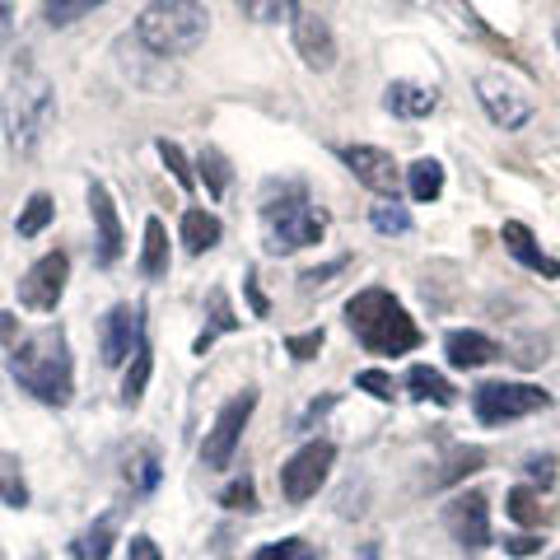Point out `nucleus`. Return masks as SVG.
<instances>
[{"label":"nucleus","mask_w":560,"mask_h":560,"mask_svg":"<svg viewBox=\"0 0 560 560\" xmlns=\"http://www.w3.org/2000/svg\"><path fill=\"white\" fill-rule=\"evenodd\" d=\"M90 215H94V230H98V267H113L121 257V220H117L113 191L103 183H90Z\"/></svg>","instance_id":"obj_15"},{"label":"nucleus","mask_w":560,"mask_h":560,"mask_svg":"<svg viewBox=\"0 0 560 560\" xmlns=\"http://www.w3.org/2000/svg\"><path fill=\"white\" fill-rule=\"evenodd\" d=\"M528 477L541 481V490H547L556 481V458H528Z\"/></svg>","instance_id":"obj_43"},{"label":"nucleus","mask_w":560,"mask_h":560,"mask_svg":"<svg viewBox=\"0 0 560 560\" xmlns=\"http://www.w3.org/2000/svg\"><path fill=\"white\" fill-rule=\"evenodd\" d=\"M364 560H378V551H374V547H364Z\"/></svg>","instance_id":"obj_46"},{"label":"nucleus","mask_w":560,"mask_h":560,"mask_svg":"<svg viewBox=\"0 0 560 560\" xmlns=\"http://www.w3.org/2000/svg\"><path fill=\"white\" fill-rule=\"evenodd\" d=\"M323 341H327L323 327H313V331H294V337H285V350H290L294 360H313L323 350Z\"/></svg>","instance_id":"obj_38"},{"label":"nucleus","mask_w":560,"mask_h":560,"mask_svg":"<svg viewBox=\"0 0 560 560\" xmlns=\"http://www.w3.org/2000/svg\"><path fill=\"white\" fill-rule=\"evenodd\" d=\"M98 5H108V0H43V20H47V28H66Z\"/></svg>","instance_id":"obj_29"},{"label":"nucleus","mask_w":560,"mask_h":560,"mask_svg":"<svg viewBox=\"0 0 560 560\" xmlns=\"http://www.w3.org/2000/svg\"><path fill=\"white\" fill-rule=\"evenodd\" d=\"M238 10L248 14L253 24H294L300 0H238Z\"/></svg>","instance_id":"obj_25"},{"label":"nucleus","mask_w":560,"mask_h":560,"mask_svg":"<svg viewBox=\"0 0 560 560\" xmlns=\"http://www.w3.org/2000/svg\"><path fill=\"white\" fill-rule=\"evenodd\" d=\"M57 121V84L28 61L14 66L10 94H5V140L14 154H33L43 145V136Z\"/></svg>","instance_id":"obj_3"},{"label":"nucleus","mask_w":560,"mask_h":560,"mask_svg":"<svg viewBox=\"0 0 560 560\" xmlns=\"http://www.w3.org/2000/svg\"><path fill=\"white\" fill-rule=\"evenodd\" d=\"M407 187H411V201H440V191H444V164L440 160H416L407 168Z\"/></svg>","instance_id":"obj_24"},{"label":"nucleus","mask_w":560,"mask_h":560,"mask_svg":"<svg viewBox=\"0 0 560 560\" xmlns=\"http://www.w3.org/2000/svg\"><path fill=\"white\" fill-rule=\"evenodd\" d=\"M407 388H411L420 401H434V407H453V401H458V388H453V383H448L440 370H430V364H411Z\"/></svg>","instance_id":"obj_21"},{"label":"nucleus","mask_w":560,"mask_h":560,"mask_svg":"<svg viewBox=\"0 0 560 560\" xmlns=\"http://www.w3.org/2000/svg\"><path fill=\"white\" fill-rule=\"evenodd\" d=\"M10 374L20 388L33 393L47 407H66L75 397V364H70V341L61 323H47L38 331H24L10 346Z\"/></svg>","instance_id":"obj_1"},{"label":"nucleus","mask_w":560,"mask_h":560,"mask_svg":"<svg viewBox=\"0 0 560 560\" xmlns=\"http://www.w3.org/2000/svg\"><path fill=\"white\" fill-rule=\"evenodd\" d=\"M66 280H70V257L66 253H43L20 280V304L33 313H51L66 294Z\"/></svg>","instance_id":"obj_12"},{"label":"nucleus","mask_w":560,"mask_h":560,"mask_svg":"<svg viewBox=\"0 0 560 560\" xmlns=\"http://www.w3.org/2000/svg\"><path fill=\"white\" fill-rule=\"evenodd\" d=\"M346 323L370 355H407V350L425 341L420 327L411 323V313L401 308V300H393V290H383V285L360 290L346 304Z\"/></svg>","instance_id":"obj_2"},{"label":"nucleus","mask_w":560,"mask_h":560,"mask_svg":"<svg viewBox=\"0 0 560 560\" xmlns=\"http://www.w3.org/2000/svg\"><path fill=\"white\" fill-rule=\"evenodd\" d=\"M248 560H318V551H313L304 537H285V541H267V547L253 551Z\"/></svg>","instance_id":"obj_31"},{"label":"nucleus","mask_w":560,"mask_h":560,"mask_svg":"<svg viewBox=\"0 0 560 560\" xmlns=\"http://www.w3.org/2000/svg\"><path fill=\"white\" fill-rule=\"evenodd\" d=\"M444 355L453 370H481V364L500 360V346L486 337V331H471V327H458L444 337Z\"/></svg>","instance_id":"obj_17"},{"label":"nucleus","mask_w":560,"mask_h":560,"mask_svg":"<svg viewBox=\"0 0 560 560\" xmlns=\"http://www.w3.org/2000/svg\"><path fill=\"white\" fill-rule=\"evenodd\" d=\"M500 238H504V248H510V257H514V261H523V267H528V271L547 276V280H560V261H556L551 253H541V243H537V234L528 230V224L504 220Z\"/></svg>","instance_id":"obj_16"},{"label":"nucleus","mask_w":560,"mask_h":560,"mask_svg":"<svg viewBox=\"0 0 560 560\" xmlns=\"http://www.w3.org/2000/svg\"><path fill=\"white\" fill-rule=\"evenodd\" d=\"M556 43H560V33H556Z\"/></svg>","instance_id":"obj_47"},{"label":"nucleus","mask_w":560,"mask_h":560,"mask_svg":"<svg viewBox=\"0 0 560 560\" xmlns=\"http://www.w3.org/2000/svg\"><path fill=\"white\" fill-rule=\"evenodd\" d=\"M127 481L136 490H154V486H160V458H154V448H140L136 458H127Z\"/></svg>","instance_id":"obj_32"},{"label":"nucleus","mask_w":560,"mask_h":560,"mask_svg":"<svg viewBox=\"0 0 560 560\" xmlns=\"http://www.w3.org/2000/svg\"><path fill=\"white\" fill-rule=\"evenodd\" d=\"M253 407H257V393H248V388L220 407L215 425L206 430V444H201V463H206V467H230V463H234V448H238V440H243V430H248Z\"/></svg>","instance_id":"obj_9"},{"label":"nucleus","mask_w":560,"mask_h":560,"mask_svg":"<svg viewBox=\"0 0 560 560\" xmlns=\"http://www.w3.org/2000/svg\"><path fill=\"white\" fill-rule=\"evenodd\" d=\"M220 504H224V510L253 514V510H257V486H253V477H238V481L224 486V490H220Z\"/></svg>","instance_id":"obj_35"},{"label":"nucleus","mask_w":560,"mask_h":560,"mask_svg":"<svg viewBox=\"0 0 560 560\" xmlns=\"http://www.w3.org/2000/svg\"><path fill=\"white\" fill-rule=\"evenodd\" d=\"M220 220L210 215V210H201V206H191L187 215H183V243H187V253L191 257H201V253H210L220 243Z\"/></svg>","instance_id":"obj_20"},{"label":"nucleus","mask_w":560,"mask_h":560,"mask_svg":"<svg viewBox=\"0 0 560 560\" xmlns=\"http://www.w3.org/2000/svg\"><path fill=\"white\" fill-rule=\"evenodd\" d=\"M160 160L168 164L173 183H178L183 191H191V183H197V178H191V164H187V154H183L178 145H173V140H160Z\"/></svg>","instance_id":"obj_37"},{"label":"nucleus","mask_w":560,"mask_h":560,"mask_svg":"<svg viewBox=\"0 0 560 560\" xmlns=\"http://www.w3.org/2000/svg\"><path fill=\"white\" fill-rule=\"evenodd\" d=\"M341 160H346V168L355 173V178L370 187V191H378V197H393V201H397L401 168H397V160H393L388 150H378V145H346V150H341Z\"/></svg>","instance_id":"obj_13"},{"label":"nucleus","mask_w":560,"mask_h":560,"mask_svg":"<svg viewBox=\"0 0 560 560\" xmlns=\"http://www.w3.org/2000/svg\"><path fill=\"white\" fill-rule=\"evenodd\" d=\"M210 14L201 0H150L136 14V38L145 43L154 57H187L206 43Z\"/></svg>","instance_id":"obj_5"},{"label":"nucleus","mask_w":560,"mask_h":560,"mask_svg":"<svg viewBox=\"0 0 560 560\" xmlns=\"http://www.w3.org/2000/svg\"><path fill=\"white\" fill-rule=\"evenodd\" d=\"M504 551H510V556H537V551H541V537H533V533L504 537Z\"/></svg>","instance_id":"obj_41"},{"label":"nucleus","mask_w":560,"mask_h":560,"mask_svg":"<svg viewBox=\"0 0 560 560\" xmlns=\"http://www.w3.org/2000/svg\"><path fill=\"white\" fill-rule=\"evenodd\" d=\"M504 510H510L514 523H523V528H533V523H541V500L533 495V490H510V500H504Z\"/></svg>","instance_id":"obj_34"},{"label":"nucleus","mask_w":560,"mask_h":560,"mask_svg":"<svg viewBox=\"0 0 560 560\" xmlns=\"http://www.w3.org/2000/svg\"><path fill=\"white\" fill-rule=\"evenodd\" d=\"M51 215H57L51 197H47V191H33V197L24 201V210H20V224H14V230H20V238H38L51 224Z\"/></svg>","instance_id":"obj_26"},{"label":"nucleus","mask_w":560,"mask_h":560,"mask_svg":"<svg viewBox=\"0 0 560 560\" xmlns=\"http://www.w3.org/2000/svg\"><path fill=\"white\" fill-rule=\"evenodd\" d=\"M355 388H364V393L378 397V401H393V378L383 374V370H364V374H355Z\"/></svg>","instance_id":"obj_39"},{"label":"nucleus","mask_w":560,"mask_h":560,"mask_svg":"<svg viewBox=\"0 0 560 560\" xmlns=\"http://www.w3.org/2000/svg\"><path fill=\"white\" fill-rule=\"evenodd\" d=\"M370 220H374V230H378V234H407V230H411L407 206H397V201L374 206V210H370Z\"/></svg>","instance_id":"obj_33"},{"label":"nucleus","mask_w":560,"mask_h":560,"mask_svg":"<svg viewBox=\"0 0 560 560\" xmlns=\"http://www.w3.org/2000/svg\"><path fill=\"white\" fill-rule=\"evenodd\" d=\"M261 224H267V253L285 257L323 243L327 220L313 210L308 187L304 183H271L267 197H261Z\"/></svg>","instance_id":"obj_4"},{"label":"nucleus","mask_w":560,"mask_h":560,"mask_svg":"<svg viewBox=\"0 0 560 560\" xmlns=\"http://www.w3.org/2000/svg\"><path fill=\"white\" fill-rule=\"evenodd\" d=\"M127 560H164V556H160V547H154V537H145V533H140V537H131Z\"/></svg>","instance_id":"obj_42"},{"label":"nucleus","mask_w":560,"mask_h":560,"mask_svg":"<svg viewBox=\"0 0 560 560\" xmlns=\"http://www.w3.org/2000/svg\"><path fill=\"white\" fill-rule=\"evenodd\" d=\"M243 290H248V300H253V313H257V318H267V294H261L257 290V271H248V276H243Z\"/></svg>","instance_id":"obj_44"},{"label":"nucleus","mask_w":560,"mask_h":560,"mask_svg":"<svg viewBox=\"0 0 560 560\" xmlns=\"http://www.w3.org/2000/svg\"><path fill=\"white\" fill-rule=\"evenodd\" d=\"M383 108L393 117H430L440 108V90L434 84H416V80H393L383 90Z\"/></svg>","instance_id":"obj_18"},{"label":"nucleus","mask_w":560,"mask_h":560,"mask_svg":"<svg viewBox=\"0 0 560 560\" xmlns=\"http://www.w3.org/2000/svg\"><path fill=\"white\" fill-rule=\"evenodd\" d=\"M331 463H337V448H331L327 440L304 444L285 467H280V495H285L290 504H308L323 490V481L331 477Z\"/></svg>","instance_id":"obj_8"},{"label":"nucleus","mask_w":560,"mask_h":560,"mask_svg":"<svg viewBox=\"0 0 560 560\" xmlns=\"http://www.w3.org/2000/svg\"><path fill=\"white\" fill-rule=\"evenodd\" d=\"M541 407H551V393L537 383H481L471 393V411L481 425H504V420H523Z\"/></svg>","instance_id":"obj_7"},{"label":"nucleus","mask_w":560,"mask_h":560,"mask_svg":"<svg viewBox=\"0 0 560 560\" xmlns=\"http://www.w3.org/2000/svg\"><path fill=\"white\" fill-rule=\"evenodd\" d=\"M197 168H201V178H206V187H210V197H224V191H230V160H224V154L215 150V145H206L201 154H197Z\"/></svg>","instance_id":"obj_30"},{"label":"nucleus","mask_w":560,"mask_h":560,"mask_svg":"<svg viewBox=\"0 0 560 560\" xmlns=\"http://www.w3.org/2000/svg\"><path fill=\"white\" fill-rule=\"evenodd\" d=\"M206 313H210V327L197 337V355H206L210 341H215L220 331H238V313H234V304H230V294H224V290L206 294Z\"/></svg>","instance_id":"obj_22"},{"label":"nucleus","mask_w":560,"mask_h":560,"mask_svg":"<svg viewBox=\"0 0 560 560\" xmlns=\"http://www.w3.org/2000/svg\"><path fill=\"white\" fill-rule=\"evenodd\" d=\"M145 346V308H131V304H113L108 318L98 327V350H103V364L117 370V364L136 360V350Z\"/></svg>","instance_id":"obj_11"},{"label":"nucleus","mask_w":560,"mask_h":560,"mask_svg":"<svg viewBox=\"0 0 560 560\" xmlns=\"http://www.w3.org/2000/svg\"><path fill=\"white\" fill-rule=\"evenodd\" d=\"M477 98H481L486 117L495 121L500 131H523L537 117V98L528 94V84L510 80L504 70H481L477 75Z\"/></svg>","instance_id":"obj_6"},{"label":"nucleus","mask_w":560,"mask_h":560,"mask_svg":"<svg viewBox=\"0 0 560 560\" xmlns=\"http://www.w3.org/2000/svg\"><path fill=\"white\" fill-rule=\"evenodd\" d=\"M150 374H154V355H150V346H140L136 360H131V370H127V378H121V401H127V407H136V401L145 397Z\"/></svg>","instance_id":"obj_27"},{"label":"nucleus","mask_w":560,"mask_h":560,"mask_svg":"<svg viewBox=\"0 0 560 560\" xmlns=\"http://www.w3.org/2000/svg\"><path fill=\"white\" fill-rule=\"evenodd\" d=\"M0 504H10V510H24L28 504V481L10 453H0Z\"/></svg>","instance_id":"obj_28"},{"label":"nucleus","mask_w":560,"mask_h":560,"mask_svg":"<svg viewBox=\"0 0 560 560\" xmlns=\"http://www.w3.org/2000/svg\"><path fill=\"white\" fill-rule=\"evenodd\" d=\"M290 28H294V51L304 57L308 70H331L337 66V33H331V24L323 20V14L300 10Z\"/></svg>","instance_id":"obj_14"},{"label":"nucleus","mask_w":560,"mask_h":560,"mask_svg":"<svg viewBox=\"0 0 560 560\" xmlns=\"http://www.w3.org/2000/svg\"><path fill=\"white\" fill-rule=\"evenodd\" d=\"M140 271L150 280L168 276V230L164 220H145V248H140Z\"/></svg>","instance_id":"obj_23"},{"label":"nucleus","mask_w":560,"mask_h":560,"mask_svg":"<svg viewBox=\"0 0 560 560\" xmlns=\"http://www.w3.org/2000/svg\"><path fill=\"white\" fill-rule=\"evenodd\" d=\"M113 541H117V514H103V518H94L90 528L75 537V547H70V551H75V560H108Z\"/></svg>","instance_id":"obj_19"},{"label":"nucleus","mask_w":560,"mask_h":560,"mask_svg":"<svg viewBox=\"0 0 560 560\" xmlns=\"http://www.w3.org/2000/svg\"><path fill=\"white\" fill-rule=\"evenodd\" d=\"M10 24V5H0V28H5Z\"/></svg>","instance_id":"obj_45"},{"label":"nucleus","mask_w":560,"mask_h":560,"mask_svg":"<svg viewBox=\"0 0 560 560\" xmlns=\"http://www.w3.org/2000/svg\"><path fill=\"white\" fill-rule=\"evenodd\" d=\"M481 467H486V453H481V448H458V453H453V458H448V467L440 471V486H448V481H463L467 471H481Z\"/></svg>","instance_id":"obj_36"},{"label":"nucleus","mask_w":560,"mask_h":560,"mask_svg":"<svg viewBox=\"0 0 560 560\" xmlns=\"http://www.w3.org/2000/svg\"><path fill=\"white\" fill-rule=\"evenodd\" d=\"M337 271H346V257L327 261V267H313V271H304V276H300V285H304V290H318V285H327V280L337 276Z\"/></svg>","instance_id":"obj_40"},{"label":"nucleus","mask_w":560,"mask_h":560,"mask_svg":"<svg viewBox=\"0 0 560 560\" xmlns=\"http://www.w3.org/2000/svg\"><path fill=\"white\" fill-rule=\"evenodd\" d=\"M444 528L453 533V541H458L467 556H481L490 547V500H486V490H463V495H453L448 510H444Z\"/></svg>","instance_id":"obj_10"}]
</instances>
